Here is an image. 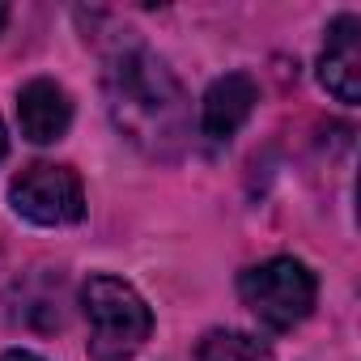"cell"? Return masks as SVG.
<instances>
[{"label":"cell","instance_id":"cell-1","mask_svg":"<svg viewBox=\"0 0 361 361\" xmlns=\"http://www.w3.org/2000/svg\"><path fill=\"white\" fill-rule=\"evenodd\" d=\"M106 111L115 128L149 157H174L188 140L183 85L145 47H128L106 64Z\"/></svg>","mask_w":361,"mask_h":361},{"label":"cell","instance_id":"cell-2","mask_svg":"<svg viewBox=\"0 0 361 361\" xmlns=\"http://www.w3.org/2000/svg\"><path fill=\"white\" fill-rule=\"evenodd\" d=\"M81 310L90 319V361H132L153 331V310L119 276H90Z\"/></svg>","mask_w":361,"mask_h":361},{"label":"cell","instance_id":"cell-3","mask_svg":"<svg viewBox=\"0 0 361 361\" xmlns=\"http://www.w3.org/2000/svg\"><path fill=\"white\" fill-rule=\"evenodd\" d=\"M238 293H243V306L268 331H289L314 310L319 285H314V272L302 259L276 255V259H264V264L247 268L238 276Z\"/></svg>","mask_w":361,"mask_h":361},{"label":"cell","instance_id":"cell-4","mask_svg":"<svg viewBox=\"0 0 361 361\" xmlns=\"http://www.w3.org/2000/svg\"><path fill=\"white\" fill-rule=\"evenodd\" d=\"M9 204L35 226H77L85 217V188L77 170L56 161H35L9 183Z\"/></svg>","mask_w":361,"mask_h":361},{"label":"cell","instance_id":"cell-5","mask_svg":"<svg viewBox=\"0 0 361 361\" xmlns=\"http://www.w3.org/2000/svg\"><path fill=\"white\" fill-rule=\"evenodd\" d=\"M319 81L344 106L361 98V22L353 13H340L327 26V43L319 51Z\"/></svg>","mask_w":361,"mask_h":361},{"label":"cell","instance_id":"cell-6","mask_svg":"<svg viewBox=\"0 0 361 361\" xmlns=\"http://www.w3.org/2000/svg\"><path fill=\"white\" fill-rule=\"evenodd\" d=\"M255 102H259V85L247 77V73H226L209 85L204 102H200V132L221 145L230 140L251 115H255Z\"/></svg>","mask_w":361,"mask_h":361},{"label":"cell","instance_id":"cell-7","mask_svg":"<svg viewBox=\"0 0 361 361\" xmlns=\"http://www.w3.org/2000/svg\"><path fill=\"white\" fill-rule=\"evenodd\" d=\"M18 123H22V136L35 140V145L60 140L73 123V102H68L64 85H56L47 77L26 81L22 94H18Z\"/></svg>","mask_w":361,"mask_h":361},{"label":"cell","instance_id":"cell-8","mask_svg":"<svg viewBox=\"0 0 361 361\" xmlns=\"http://www.w3.org/2000/svg\"><path fill=\"white\" fill-rule=\"evenodd\" d=\"M196 361H272V348L238 327H213L196 344Z\"/></svg>","mask_w":361,"mask_h":361},{"label":"cell","instance_id":"cell-9","mask_svg":"<svg viewBox=\"0 0 361 361\" xmlns=\"http://www.w3.org/2000/svg\"><path fill=\"white\" fill-rule=\"evenodd\" d=\"M0 361H43V357H39V353H26V348H9Z\"/></svg>","mask_w":361,"mask_h":361},{"label":"cell","instance_id":"cell-10","mask_svg":"<svg viewBox=\"0 0 361 361\" xmlns=\"http://www.w3.org/2000/svg\"><path fill=\"white\" fill-rule=\"evenodd\" d=\"M5 153H9V136H5V123H0V161H5Z\"/></svg>","mask_w":361,"mask_h":361},{"label":"cell","instance_id":"cell-11","mask_svg":"<svg viewBox=\"0 0 361 361\" xmlns=\"http://www.w3.org/2000/svg\"><path fill=\"white\" fill-rule=\"evenodd\" d=\"M5 22H9V5H0V30H5Z\"/></svg>","mask_w":361,"mask_h":361}]
</instances>
